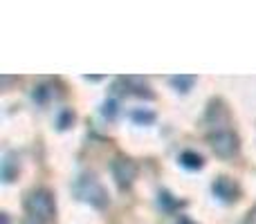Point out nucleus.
Segmentation results:
<instances>
[{
  "mask_svg": "<svg viewBox=\"0 0 256 224\" xmlns=\"http://www.w3.org/2000/svg\"><path fill=\"white\" fill-rule=\"evenodd\" d=\"M135 119H146V121H150V119H153V114H142V112H135Z\"/></svg>",
  "mask_w": 256,
  "mask_h": 224,
  "instance_id": "obj_8",
  "label": "nucleus"
},
{
  "mask_svg": "<svg viewBox=\"0 0 256 224\" xmlns=\"http://www.w3.org/2000/svg\"><path fill=\"white\" fill-rule=\"evenodd\" d=\"M27 211L36 220H50L54 216V200L48 191H34L27 198Z\"/></svg>",
  "mask_w": 256,
  "mask_h": 224,
  "instance_id": "obj_1",
  "label": "nucleus"
},
{
  "mask_svg": "<svg viewBox=\"0 0 256 224\" xmlns=\"http://www.w3.org/2000/svg\"><path fill=\"white\" fill-rule=\"evenodd\" d=\"M173 83H176L178 88H180V85H182V88H186V85L194 83V79H184V76H182V79H178V76H176V79H173Z\"/></svg>",
  "mask_w": 256,
  "mask_h": 224,
  "instance_id": "obj_6",
  "label": "nucleus"
},
{
  "mask_svg": "<svg viewBox=\"0 0 256 224\" xmlns=\"http://www.w3.org/2000/svg\"><path fill=\"white\" fill-rule=\"evenodd\" d=\"M214 191H216V193L220 195L222 200H232V198H234V193H236V189L230 184V182L225 180V177L216 182V186H214Z\"/></svg>",
  "mask_w": 256,
  "mask_h": 224,
  "instance_id": "obj_4",
  "label": "nucleus"
},
{
  "mask_svg": "<svg viewBox=\"0 0 256 224\" xmlns=\"http://www.w3.org/2000/svg\"><path fill=\"white\" fill-rule=\"evenodd\" d=\"M182 164H184V166H189V168H198L200 164H202V159H200L198 155H194V153H184V155H182Z\"/></svg>",
  "mask_w": 256,
  "mask_h": 224,
  "instance_id": "obj_5",
  "label": "nucleus"
},
{
  "mask_svg": "<svg viewBox=\"0 0 256 224\" xmlns=\"http://www.w3.org/2000/svg\"><path fill=\"white\" fill-rule=\"evenodd\" d=\"M25 224H40V220H36V218H30Z\"/></svg>",
  "mask_w": 256,
  "mask_h": 224,
  "instance_id": "obj_9",
  "label": "nucleus"
},
{
  "mask_svg": "<svg viewBox=\"0 0 256 224\" xmlns=\"http://www.w3.org/2000/svg\"><path fill=\"white\" fill-rule=\"evenodd\" d=\"M112 171H115V177L122 186H128L132 182V177H135V166L128 159H117L112 164Z\"/></svg>",
  "mask_w": 256,
  "mask_h": 224,
  "instance_id": "obj_3",
  "label": "nucleus"
},
{
  "mask_svg": "<svg viewBox=\"0 0 256 224\" xmlns=\"http://www.w3.org/2000/svg\"><path fill=\"white\" fill-rule=\"evenodd\" d=\"M209 144H212L214 153L220 155V157H234L236 150H238V139H236V135L232 130H227V128L212 130Z\"/></svg>",
  "mask_w": 256,
  "mask_h": 224,
  "instance_id": "obj_2",
  "label": "nucleus"
},
{
  "mask_svg": "<svg viewBox=\"0 0 256 224\" xmlns=\"http://www.w3.org/2000/svg\"><path fill=\"white\" fill-rule=\"evenodd\" d=\"M245 224H256V209H254V211H250V216H248V220H245Z\"/></svg>",
  "mask_w": 256,
  "mask_h": 224,
  "instance_id": "obj_7",
  "label": "nucleus"
}]
</instances>
